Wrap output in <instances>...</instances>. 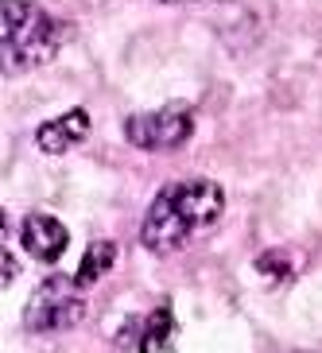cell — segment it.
<instances>
[{
    "label": "cell",
    "instance_id": "obj_1",
    "mask_svg": "<svg viewBox=\"0 0 322 353\" xmlns=\"http://www.w3.org/2000/svg\"><path fill=\"white\" fill-rule=\"evenodd\" d=\"M221 214H225V190L218 183H210V179L171 183L152 198L148 218L140 225V241L148 252L167 256V252L183 249L194 233L210 229Z\"/></svg>",
    "mask_w": 322,
    "mask_h": 353
},
{
    "label": "cell",
    "instance_id": "obj_2",
    "mask_svg": "<svg viewBox=\"0 0 322 353\" xmlns=\"http://www.w3.org/2000/svg\"><path fill=\"white\" fill-rule=\"evenodd\" d=\"M82 314H85V299L78 291V283L66 280V276H51L28 299L23 326L32 334H63V330H74L82 322Z\"/></svg>",
    "mask_w": 322,
    "mask_h": 353
},
{
    "label": "cell",
    "instance_id": "obj_3",
    "mask_svg": "<svg viewBox=\"0 0 322 353\" xmlns=\"http://www.w3.org/2000/svg\"><path fill=\"white\" fill-rule=\"evenodd\" d=\"M128 144L140 152H171L183 148L194 136V109L187 101H171L163 109H148V113H132L125 121Z\"/></svg>",
    "mask_w": 322,
    "mask_h": 353
},
{
    "label": "cell",
    "instance_id": "obj_4",
    "mask_svg": "<svg viewBox=\"0 0 322 353\" xmlns=\"http://www.w3.org/2000/svg\"><path fill=\"white\" fill-rule=\"evenodd\" d=\"M66 39V28L59 20H54L51 12L35 8L32 23L23 28V35L12 47H4L0 51V70L4 74H28V70H39V66H47L59 54V47H63Z\"/></svg>",
    "mask_w": 322,
    "mask_h": 353
},
{
    "label": "cell",
    "instance_id": "obj_5",
    "mask_svg": "<svg viewBox=\"0 0 322 353\" xmlns=\"http://www.w3.org/2000/svg\"><path fill=\"white\" fill-rule=\"evenodd\" d=\"M20 241H23V249H28V256H35L39 264H54L66 252V245H70V233L51 214H28L23 229H20Z\"/></svg>",
    "mask_w": 322,
    "mask_h": 353
},
{
    "label": "cell",
    "instance_id": "obj_6",
    "mask_svg": "<svg viewBox=\"0 0 322 353\" xmlns=\"http://www.w3.org/2000/svg\"><path fill=\"white\" fill-rule=\"evenodd\" d=\"M85 136H90V113H85V109H70V113L39 125L35 144H39V152H47V156H63V152L82 144Z\"/></svg>",
    "mask_w": 322,
    "mask_h": 353
},
{
    "label": "cell",
    "instance_id": "obj_7",
    "mask_svg": "<svg viewBox=\"0 0 322 353\" xmlns=\"http://www.w3.org/2000/svg\"><path fill=\"white\" fill-rule=\"evenodd\" d=\"M128 330H132V342L140 353H159V350L171 345V338H175V314H171V307L163 303V307H156L148 319L132 322Z\"/></svg>",
    "mask_w": 322,
    "mask_h": 353
},
{
    "label": "cell",
    "instance_id": "obj_8",
    "mask_svg": "<svg viewBox=\"0 0 322 353\" xmlns=\"http://www.w3.org/2000/svg\"><path fill=\"white\" fill-rule=\"evenodd\" d=\"M113 260H117V245H113V241H94V245L85 249L78 272H74V283H78V288H90V283H97L105 272L113 268Z\"/></svg>",
    "mask_w": 322,
    "mask_h": 353
},
{
    "label": "cell",
    "instance_id": "obj_9",
    "mask_svg": "<svg viewBox=\"0 0 322 353\" xmlns=\"http://www.w3.org/2000/svg\"><path fill=\"white\" fill-rule=\"evenodd\" d=\"M35 8L39 4H28V0H0V51L12 47L23 35V28L32 23Z\"/></svg>",
    "mask_w": 322,
    "mask_h": 353
},
{
    "label": "cell",
    "instance_id": "obj_10",
    "mask_svg": "<svg viewBox=\"0 0 322 353\" xmlns=\"http://www.w3.org/2000/svg\"><path fill=\"white\" fill-rule=\"evenodd\" d=\"M256 272L272 283H283V280L295 276V260H291L288 249H272V252H264V256H256Z\"/></svg>",
    "mask_w": 322,
    "mask_h": 353
},
{
    "label": "cell",
    "instance_id": "obj_11",
    "mask_svg": "<svg viewBox=\"0 0 322 353\" xmlns=\"http://www.w3.org/2000/svg\"><path fill=\"white\" fill-rule=\"evenodd\" d=\"M16 272H20V268H16V256H12L4 245H0V291H4L12 280H16Z\"/></svg>",
    "mask_w": 322,
    "mask_h": 353
},
{
    "label": "cell",
    "instance_id": "obj_12",
    "mask_svg": "<svg viewBox=\"0 0 322 353\" xmlns=\"http://www.w3.org/2000/svg\"><path fill=\"white\" fill-rule=\"evenodd\" d=\"M8 229H12V225H8V214H4V210H0V241L8 237Z\"/></svg>",
    "mask_w": 322,
    "mask_h": 353
},
{
    "label": "cell",
    "instance_id": "obj_13",
    "mask_svg": "<svg viewBox=\"0 0 322 353\" xmlns=\"http://www.w3.org/2000/svg\"><path fill=\"white\" fill-rule=\"evenodd\" d=\"M163 4H187V0H163Z\"/></svg>",
    "mask_w": 322,
    "mask_h": 353
}]
</instances>
